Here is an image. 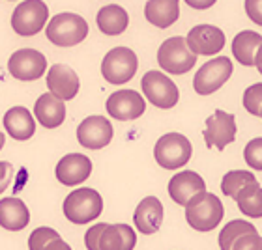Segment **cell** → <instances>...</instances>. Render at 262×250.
Masks as SVG:
<instances>
[{"label": "cell", "mask_w": 262, "mask_h": 250, "mask_svg": "<svg viewBox=\"0 0 262 250\" xmlns=\"http://www.w3.org/2000/svg\"><path fill=\"white\" fill-rule=\"evenodd\" d=\"M225 217V207L212 192H201L193 196L186 206L187 224L196 232H212Z\"/></svg>", "instance_id": "6da1fadb"}, {"label": "cell", "mask_w": 262, "mask_h": 250, "mask_svg": "<svg viewBox=\"0 0 262 250\" xmlns=\"http://www.w3.org/2000/svg\"><path fill=\"white\" fill-rule=\"evenodd\" d=\"M45 34L51 43L58 47H73L86 39L88 24L81 15L64 11L51 19L45 28Z\"/></svg>", "instance_id": "7a4b0ae2"}, {"label": "cell", "mask_w": 262, "mask_h": 250, "mask_svg": "<svg viewBox=\"0 0 262 250\" xmlns=\"http://www.w3.org/2000/svg\"><path fill=\"white\" fill-rule=\"evenodd\" d=\"M101 211H103L101 194L90 187L75 189L64 200V215L73 224H88L90 220L98 218Z\"/></svg>", "instance_id": "3957f363"}, {"label": "cell", "mask_w": 262, "mask_h": 250, "mask_svg": "<svg viewBox=\"0 0 262 250\" xmlns=\"http://www.w3.org/2000/svg\"><path fill=\"white\" fill-rule=\"evenodd\" d=\"M191 142L180 133H167L156 142L154 157L165 170H178L186 166L191 159Z\"/></svg>", "instance_id": "277c9868"}, {"label": "cell", "mask_w": 262, "mask_h": 250, "mask_svg": "<svg viewBox=\"0 0 262 250\" xmlns=\"http://www.w3.org/2000/svg\"><path fill=\"white\" fill-rule=\"evenodd\" d=\"M49 19V8L41 0H25L11 13V28L23 38L41 32Z\"/></svg>", "instance_id": "5b68a950"}, {"label": "cell", "mask_w": 262, "mask_h": 250, "mask_svg": "<svg viewBox=\"0 0 262 250\" xmlns=\"http://www.w3.org/2000/svg\"><path fill=\"white\" fill-rule=\"evenodd\" d=\"M158 62L161 69H165L170 75H184L195 67L196 56L187 49L186 38L174 36L161 43L158 51Z\"/></svg>", "instance_id": "8992f818"}, {"label": "cell", "mask_w": 262, "mask_h": 250, "mask_svg": "<svg viewBox=\"0 0 262 250\" xmlns=\"http://www.w3.org/2000/svg\"><path fill=\"white\" fill-rule=\"evenodd\" d=\"M139 69L137 55L127 47H116L105 55L101 62V75L109 84H126Z\"/></svg>", "instance_id": "52a82bcc"}, {"label": "cell", "mask_w": 262, "mask_h": 250, "mask_svg": "<svg viewBox=\"0 0 262 250\" xmlns=\"http://www.w3.org/2000/svg\"><path fill=\"white\" fill-rule=\"evenodd\" d=\"M141 86L146 99L158 109H172L180 99V92H178L176 84L161 71L144 73Z\"/></svg>", "instance_id": "ba28073f"}, {"label": "cell", "mask_w": 262, "mask_h": 250, "mask_svg": "<svg viewBox=\"0 0 262 250\" xmlns=\"http://www.w3.org/2000/svg\"><path fill=\"white\" fill-rule=\"evenodd\" d=\"M232 75V62L227 56H215L210 62L202 65L195 73L193 79V88L199 95H210L217 92L225 82Z\"/></svg>", "instance_id": "9c48e42d"}, {"label": "cell", "mask_w": 262, "mask_h": 250, "mask_svg": "<svg viewBox=\"0 0 262 250\" xmlns=\"http://www.w3.org/2000/svg\"><path fill=\"white\" fill-rule=\"evenodd\" d=\"M8 69L17 81H38L45 75L47 58L36 49H19L10 56Z\"/></svg>", "instance_id": "30bf717a"}, {"label": "cell", "mask_w": 262, "mask_h": 250, "mask_svg": "<svg viewBox=\"0 0 262 250\" xmlns=\"http://www.w3.org/2000/svg\"><path fill=\"white\" fill-rule=\"evenodd\" d=\"M186 45L195 56L219 55L225 47V32L213 24H196L187 34Z\"/></svg>", "instance_id": "8fae6325"}, {"label": "cell", "mask_w": 262, "mask_h": 250, "mask_svg": "<svg viewBox=\"0 0 262 250\" xmlns=\"http://www.w3.org/2000/svg\"><path fill=\"white\" fill-rule=\"evenodd\" d=\"M204 142L208 147L215 146L223 152L225 147L232 144L236 138V120L234 116L217 109L210 118L206 120V129L202 133Z\"/></svg>", "instance_id": "7c38bea8"}, {"label": "cell", "mask_w": 262, "mask_h": 250, "mask_svg": "<svg viewBox=\"0 0 262 250\" xmlns=\"http://www.w3.org/2000/svg\"><path fill=\"white\" fill-rule=\"evenodd\" d=\"M77 140L86 149H101L113 140V125L105 116H88L77 127Z\"/></svg>", "instance_id": "4fadbf2b"}, {"label": "cell", "mask_w": 262, "mask_h": 250, "mask_svg": "<svg viewBox=\"0 0 262 250\" xmlns=\"http://www.w3.org/2000/svg\"><path fill=\"white\" fill-rule=\"evenodd\" d=\"M144 110H146V101L135 90H118V92L111 93L107 99V112L115 120H137L139 116L144 114Z\"/></svg>", "instance_id": "5bb4252c"}, {"label": "cell", "mask_w": 262, "mask_h": 250, "mask_svg": "<svg viewBox=\"0 0 262 250\" xmlns=\"http://www.w3.org/2000/svg\"><path fill=\"white\" fill-rule=\"evenodd\" d=\"M56 180L66 187L81 185L92 174V161L82 153H70L56 164Z\"/></svg>", "instance_id": "9a60e30c"}, {"label": "cell", "mask_w": 262, "mask_h": 250, "mask_svg": "<svg viewBox=\"0 0 262 250\" xmlns=\"http://www.w3.org/2000/svg\"><path fill=\"white\" fill-rule=\"evenodd\" d=\"M47 88H49L51 95H55L60 101H70L75 99L79 93V77L71 67L64 64H55L47 71Z\"/></svg>", "instance_id": "2e32d148"}, {"label": "cell", "mask_w": 262, "mask_h": 250, "mask_svg": "<svg viewBox=\"0 0 262 250\" xmlns=\"http://www.w3.org/2000/svg\"><path fill=\"white\" fill-rule=\"evenodd\" d=\"M201 192H206V183L193 170H184L180 174H174L172 180L169 181V196L184 207L187 206V202L191 200L193 196L201 194Z\"/></svg>", "instance_id": "e0dca14e"}, {"label": "cell", "mask_w": 262, "mask_h": 250, "mask_svg": "<svg viewBox=\"0 0 262 250\" xmlns=\"http://www.w3.org/2000/svg\"><path fill=\"white\" fill-rule=\"evenodd\" d=\"M165 217L163 204L156 198V196H146L144 200L135 207L133 213V220H135V228L144 235H152L161 228Z\"/></svg>", "instance_id": "ac0fdd59"}, {"label": "cell", "mask_w": 262, "mask_h": 250, "mask_svg": "<svg viewBox=\"0 0 262 250\" xmlns=\"http://www.w3.org/2000/svg\"><path fill=\"white\" fill-rule=\"evenodd\" d=\"M30 222V211L27 204L15 196L0 200V226L8 232H21Z\"/></svg>", "instance_id": "d6986e66"}, {"label": "cell", "mask_w": 262, "mask_h": 250, "mask_svg": "<svg viewBox=\"0 0 262 250\" xmlns=\"http://www.w3.org/2000/svg\"><path fill=\"white\" fill-rule=\"evenodd\" d=\"M34 114L45 129H56L66 120V105L55 95L43 93V95H39V99L34 105Z\"/></svg>", "instance_id": "ffe728a7"}, {"label": "cell", "mask_w": 262, "mask_h": 250, "mask_svg": "<svg viewBox=\"0 0 262 250\" xmlns=\"http://www.w3.org/2000/svg\"><path fill=\"white\" fill-rule=\"evenodd\" d=\"M4 129L15 140H28L36 133V121L28 109L11 107L4 114Z\"/></svg>", "instance_id": "44dd1931"}, {"label": "cell", "mask_w": 262, "mask_h": 250, "mask_svg": "<svg viewBox=\"0 0 262 250\" xmlns=\"http://www.w3.org/2000/svg\"><path fill=\"white\" fill-rule=\"evenodd\" d=\"M137 245L135 230L127 224H109L101 237L99 250H133Z\"/></svg>", "instance_id": "7402d4cb"}, {"label": "cell", "mask_w": 262, "mask_h": 250, "mask_svg": "<svg viewBox=\"0 0 262 250\" xmlns=\"http://www.w3.org/2000/svg\"><path fill=\"white\" fill-rule=\"evenodd\" d=\"M144 15L154 27L169 28L180 17V4L176 0H150L144 6Z\"/></svg>", "instance_id": "603a6c76"}, {"label": "cell", "mask_w": 262, "mask_h": 250, "mask_svg": "<svg viewBox=\"0 0 262 250\" xmlns=\"http://www.w3.org/2000/svg\"><path fill=\"white\" fill-rule=\"evenodd\" d=\"M262 45V36L253 30H244V32L236 34L232 39V55L242 65L253 67L257 60V53Z\"/></svg>", "instance_id": "cb8c5ba5"}, {"label": "cell", "mask_w": 262, "mask_h": 250, "mask_svg": "<svg viewBox=\"0 0 262 250\" xmlns=\"http://www.w3.org/2000/svg\"><path fill=\"white\" fill-rule=\"evenodd\" d=\"M96 21H98V28L105 36H120L126 32L127 24H129V17L122 6L109 4L98 11Z\"/></svg>", "instance_id": "d4e9b609"}, {"label": "cell", "mask_w": 262, "mask_h": 250, "mask_svg": "<svg viewBox=\"0 0 262 250\" xmlns=\"http://www.w3.org/2000/svg\"><path fill=\"white\" fill-rule=\"evenodd\" d=\"M236 204L246 217L249 218H262V187L260 183H251L236 194Z\"/></svg>", "instance_id": "484cf974"}, {"label": "cell", "mask_w": 262, "mask_h": 250, "mask_svg": "<svg viewBox=\"0 0 262 250\" xmlns=\"http://www.w3.org/2000/svg\"><path fill=\"white\" fill-rule=\"evenodd\" d=\"M249 234H258L255 226L251 222H247V220H230L229 224H225V228L221 230V234H219V248L221 250H232L234 243L240 237L244 235H249Z\"/></svg>", "instance_id": "4316f807"}, {"label": "cell", "mask_w": 262, "mask_h": 250, "mask_svg": "<svg viewBox=\"0 0 262 250\" xmlns=\"http://www.w3.org/2000/svg\"><path fill=\"white\" fill-rule=\"evenodd\" d=\"M251 183H257L255 174L247 172V170H230L229 174H225L223 181H221V190H223L225 196L236 198V194L244 187L251 185Z\"/></svg>", "instance_id": "83f0119b"}, {"label": "cell", "mask_w": 262, "mask_h": 250, "mask_svg": "<svg viewBox=\"0 0 262 250\" xmlns=\"http://www.w3.org/2000/svg\"><path fill=\"white\" fill-rule=\"evenodd\" d=\"M60 239V234L53 228H36L28 237V248L30 250H45V246L49 245L51 241Z\"/></svg>", "instance_id": "f1b7e54d"}, {"label": "cell", "mask_w": 262, "mask_h": 250, "mask_svg": "<svg viewBox=\"0 0 262 250\" xmlns=\"http://www.w3.org/2000/svg\"><path fill=\"white\" fill-rule=\"evenodd\" d=\"M244 107L249 114L260 116L262 110V82H257L244 92Z\"/></svg>", "instance_id": "f546056e"}, {"label": "cell", "mask_w": 262, "mask_h": 250, "mask_svg": "<svg viewBox=\"0 0 262 250\" xmlns=\"http://www.w3.org/2000/svg\"><path fill=\"white\" fill-rule=\"evenodd\" d=\"M244 159L249 168L262 172V136L260 138H253L244 149Z\"/></svg>", "instance_id": "4dcf8cb0"}, {"label": "cell", "mask_w": 262, "mask_h": 250, "mask_svg": "<svg viewBox=\"0 0 262 250\" xmlns=\"http://www.w3.org/2000/svg\"><path fill=\"white\" fill-rule=\"evenodd\" d=\"M107 226H109L107 222H98V224H94L92 228L84 234V245H86L88 250H99L98 248V246H99V237H101V234L107 230Z\"/></svg>", "instance_id": "1f68e13d"}, {"label": "cell", "mask_w": 262, "mask_h": 250, "mask_svg": "<svg viewBox=\"0 0 262 250\" xmlns=\"http://www.w3.org/2000/svg\"><path fill=\"white\" fill-rule=\"evenodd\" d=\"M232 250H262V235L249 234L236 241Z\"/></svg>", "instance_id": "d6a6232c"}, {"label": "cell", "mask_w": 262, "mask_h": 250, "mask_svg": "<svg viewBox=\"0 0 262 250\" xmlns=\"http://www.w3.org/2000/svg\"><path fill=\"white\" fill-rule=\"evenodd\" d=\"M246 11L255 24H260L262 27V0H247Z\"/></svg>", "instance_id": "836d02e7"}, {"label": "cell", "mask_w": 262, "mask_h": 250, "mask_svg": "<svg viewBox=\"0 0 262 250\" xmlns=\"http://www.w3.org/2000/svg\"><path fill=\"white\" fill-rule=\"evenodd\" d=\"M13 178V166L8 161H0V192H4Z\"/></svg>", "instance_id": "e575fe53"}, {"label": "cell", "mask_w": 262, "mask_h": 250, "mask_svg": "<svg viewBox=\"0 0 262 250\" xmlns=\"http://www.w3.org/2000/svg\"><path fill=\"white\" fill-rule=\"evenodd\" d=\"M45 250H71V246L66 243L64 239H55V241H51L49 245L45 246Z\"/></svg>", "instance_id": "d590c367"}, {"label": "cell", "mask_w": 262, "mask_h": 250, "mask_svg": "<svg viewBox=\"0 0 262 250\" xmlns=\"http://www.w3.org/2000/svg\"><path fill=\"white\" fill-rule=\"evenodd\" d=\"M187 4L191 8H210V6H213V0H210V2H193V0H189Z\"/></svg>", "instance_id": "8d00e7d4"}, {"label": "cell", "mask_w": 262, "mask_h": 250, "mask_svg": "<svg viewBox=\"0 0 262 250\" xmlns=\"http://www.w3.org/2000/svg\"><path fill=\"white\" fill-rule=\"evenodd\" d=\"M255 65H257V69L260 71V75H262V45H260V49H258V53H257V60H255Z\"/></svg>", "instance_id": "74e56055"}, {"label": "cell", "mask_w": 262, "mask_h": 250, "mask_svg": "<svg viewBox=\"0 0 262 250\" xmlns=\"http://www.w3.org/2000/svg\"><path fill=\"white\" fill-rule=\"evenodd\" d=\"M4 144H6V136H4V133H0V149L4 147Z\"/></svg>", "instance_id": "f35d334b"}, {"label": "cell", "mask_w": 262, "mask_h": 250, "mask_svg": "<svg viewBox=\"0 0 262 250\" xmlns=\"http://www.w3.org/2000/svg\"><path fill=\"white\" fill-rule=\"evenodd\" d=\"M260 118H262V110H260Z\"/></svg>", "instance_id": "ab89813d"}]
</instances>
